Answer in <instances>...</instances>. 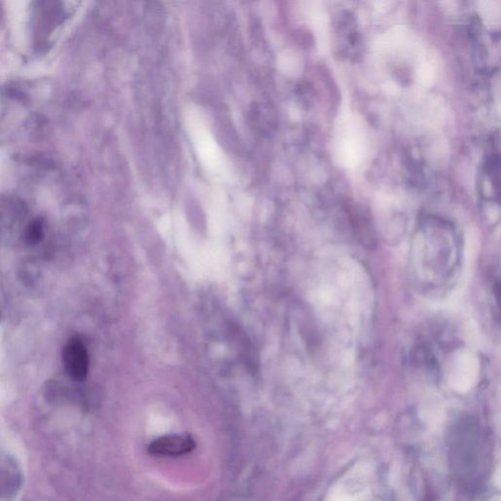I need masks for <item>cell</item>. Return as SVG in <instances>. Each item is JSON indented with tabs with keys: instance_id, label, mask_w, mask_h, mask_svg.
Here are the masks:
<instances>
[{
	"instance_id": "cell-1",
	"label": "cell",
	"mask_w": 501,
	"mask_h": 501,
	"mask_svg": "<svg viewBox=\"0 0 501 501\" xmlns=\"http://www.w3.org/2000/svg\"><path fill=\"white\" fill-rule=\"evenodd\" d=\"M448 450L458 486L466 494H478L489 474L490 453L486 432L476 417L461 416L453 424L448 435Z\"/></svg>"
},
{
	"instance_id": "cell-3",
	"label": "cell",
	"mask_w": 501,
	"mask_h": 501,
	"mask_svg": "<svg viewBox=\"0 0 501 501\" xmlns=\"http://www.w3.org/2000/svg\"><path fill=\"white\" fill-rule=\"evenodd\" d=\"M196 443L192 438L182 435H170L158 438L149 445V453L158 456H182L191 453Z\"/></svg>"
},
{
	"instance_id": "cell-4",
	"label": "cell",
	"mask_w": 501,
	"mask_h": 501,
	"mask_svg": "<svg viewBox=\"0 0 501 501\" xmlns=\"http://www.w3.org/2000/svg\"><path fill=\"white\" fill-rule=\"evenodd\" d=\"M43 224L36 220L30 225L28 229V239L31 244L38 242L43 237Z\"/></svg>"
},
{
	"instance_id": "cell-2",
	"label": "cell",
	"mask_w": 501,
	"mask_h": 501,
	"mask_svg": "<svg viewBox=\"0 0 501 501\" xmlns=\"http://www.w3.org/2000/svg\"><path fill=\"white\" fill-rule=\"evenodd\" d=\"M63 363L66 371L73 379L85 380L88 373V351L78 338H73L63 351Z\"/></svg>"
}]
</instances>
